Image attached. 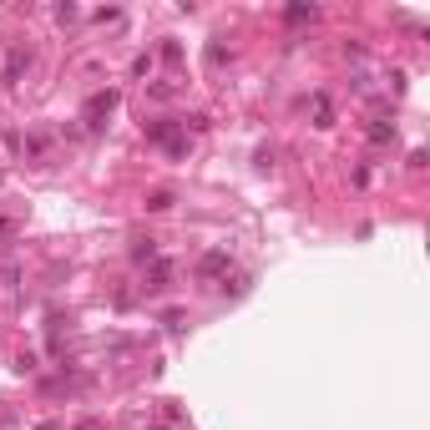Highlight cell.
<instances>
[{
    "label": "cell",
    "mask_w": 430,
    "mask_h": 430,
    "mask_svg": "<svg viewBox=\"0 0 430 430\" xmlns=\"http://www.w3.org/2000/svg\"><path fill=\"white\" fill-rule=\"evenodd\" d=\"M112 107H117V91H97V97L86 102V127L97 132V127H102V117H112Z\"/></svg>",
    "instance_id": "6da1fadb"
},
{
    "label": "cell",
    "mask_w": 430,
    "mask_h": 430,
    "mask_svg": "<svg viewBox=\"0 0 430 430\" xmlns=\"http://www.w3.org/2000/svg\"><path fill=\"white\" fill-rule=\"evenodd\" d=\"M147 137H152V142H162L167 152H182V147H188V142L177 137V127H172V121H152V127H147Z\"/></svg>",
    "instance_id": "7a4b0ae2"
},
{
    "label": "cell",
    "mask_w": 430,
    "mask_h": 430,
    "mask_svg": "<svg viewBox=\"0 0 430 430\" xmlns=\"http://www.w3.org/2000/svg\"><path fill=\"white\" fill-rule=\"evenodd\" d=\"M218 268H228V253H208V258L198 263V273H203V279H213Z\"/></svg>",
    "instance_id": "3957f363"
},
{
    "label": "cell",
    "mask_w": 430,
    "mask_h": 430,
    "mask_svg": "<svg viewBox=\"0 0 430 430\" xmlns=\"http://www.w3.org/2000/svg\"><path fill=\"white\" fill-rule=\"evenodd\" d=\"M147 208H152V213H162V208H172V193H152V198H147Z\"/></svg>",
    "instance_id": "277c9868"
},
{
    "label": "cell",
    "mask_w": 430,
    "mask_h": 430,
    "mask_svg": "<svg viewBox=\"0 0 430 430\" xmlns=\"http://www.w3.org/2000/svg\"><path fill=\"white\" fill-rule=\"evenodd\" d=\"M284 16H289V20H314V6H289Z\"/></svg>",
    "instance_id": "5b68a950"
}]
</instances>
